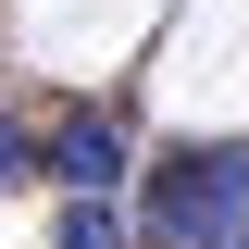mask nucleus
Wrapping results in <instances>:
<instances>
[{"instance_id": "nucleus-5", "label": "nucleus", "mask_w": 249, "mask_h": 249, "mask_svg": "<svg viewBox=\"0 0 249 249\" xmlns=\"http://www.w3.org/2000/svg\"><path fill=\"white\" fill-rule=\"evenodd\" d=\"M224 249H249V237H224Z\"/></svg>"}, {"instance_id": "nucleus-1", "label": "nucleus", "mask_w": 249, "mask_h": 249, "mask_svg": "<svg viewBox=\"0 0 249 249\" xmlns=\"http://www.w3.org/2000/svg\"><path fill=\"white\" fill-rule=\"evenodd\" d=\"M137 237L150 249H224L249 237V137H199L137 175Z\"/></svg>"}, {"instance_id": "nucleus-3", "label": "nucleus", "mask_w": 249, "mask_h": 249, "mask_svg": "<svg viewBox=\"0 0 249 249\" xmlns=\"http://www.w3.org/2000/svg\"><path fill=\"white\" fill-rule=\"evenodd\" d=\"M124 237H137L124 199H62V237H50V249H124Z\"/></svg>"}, {"instance_id": "nucleus-4", "label": "nucleus", "mask_w": 249, "mask_h": 249, "mask_svg": "<svg viewBox=\"0 0 249 249\" xmlns=\"http://www.w3.org/2000/svg\"><path fill=\"white\" fill-rule=\"evenodd\" d=\"M25 187H50V175H37V137H13V124H0V199H25Z\"/></svg>"}, {"instance_id": "nucleus-2", "label": "nucleus", "mask_w": 249, "mask_h": 249, "mask_svg": "<svg viewBox=\"0 0 249 249\" xmlns=\"http://www.w3.org/2000/svg\"><path fill=\"white\" fill-rule=\"evenodd\" d=\"M37 175H50L62 199H124V187H137V150H124L112 112H75V124L37 137Z\"/></svg>"}]
</instances>
